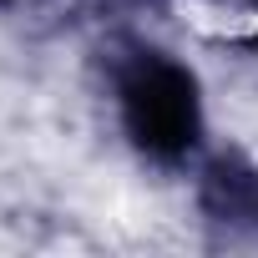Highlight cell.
Here are the masks:
<instances>
[{"label": "cell", "instance_id": "1", "mask_svg": "<svg viewBox=\"0 0 258 258\" xmlns=\"http://www.w3.org/2000/svg\"><path fill=\"white\" fill-rule=\"evenodd\" d=\"M172 21L208 46H253L258 41V0H167Z\"/></svg>", "mask_w": 258, "mask_h": 258}]
</instances>
